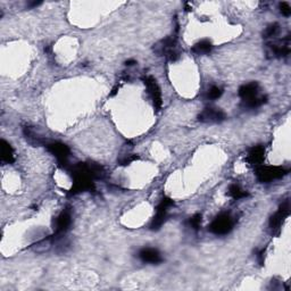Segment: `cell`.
Returning <instances> with one entry per match:
<instances>
[{"instance_id":"cell-10","label":"cell","mask_w":291,"mask_h":291,"mask_svg":"<svg viewBox=\"0 0 291 291\" xmlns=\"http://www.w3.org/2000/svg\"><path fill=\"white\" fill-rule=\"evenodd\" d=\"M223 110L215 107H207L198 115V120L202 123H221L225 120Z\"/></svg>"},{"instance_id":"cell-7","label":"cell","mask_w":291,"mask_h":291,"mask_svg":"<svg viewBox=\"0 0 291 291\" xmlns=\"http://www.w3.org/2000/svg\"><path fill=\"white\" fill-rule=\"evenodd\" d=\"M143 83H145V86L147 88V92H148L149 97L152 98L153 107H155L156 109H159L163 105L161 88L158 87L156 80L153 77H143Z\"/></svg>"},{"instance_id":"cell-11","label":"cell","mask_w":291,"mask_h":291,"mask_svg":"<svg viewBox=\"0 0 291 291\" xmlns=\"http://www.w3.org/2000/svg\"><path fill=\"white\" fill-rule=\"evenodd\" d=\"M139 258L141 260L143 263L153 264V265H157V264H161L163 261V257L161 253L155 248H142L139 251Z\"/></svg>"},{"instance_id":"cell-17","label":"cell","mask_w":291,"mask_h":291,"mask_svg":"<svg viewBox=\"0 0 291 291\" xmlns=\"http://www.w3.org/2000/svg\"><path fill=\"white\" fill-rule=\"evenodd\" d=\"M228 195L233 199H241L248 196L247 192L243 190V189L240 188V185H238L237 183H233V184H231L230 187H229Z\"/></svg>"},{"instance_id":"cell-24","label":"cell","mask_w":291,"mask_h":291,"mask_svg":"<svg viewBox=\"0 0 291 291\" xmlns=\"http://www.w3.org/2000/svg\"><path fill=\"white\" fill-rule=\"evenodd\" d=\"M139 157L138 156H129V157H125V158L123 159L122 162H121V165H124V166H126V165H129L130 163H132L133 161H137V159H138Z\"/></svg>"},{"instance_id":"cell-8","label":"cell","mask_w":291,"mask_h":291,"mask_svg":"<svg viewBox=\"0 0 291 291\" xmlns=\"http://www.w3.org/2000/svg\"><path fill=\"white\" fill-rule=\"evenodd\" d=\"M72 224V213L71 209H64V211L61 212V214L55 218L54 223V231L55 234L54 235H63L65 232L68 230V228L71 227Z\"/></svg>"},{"instance_id":"cell-6","label":"cell","mask_w":291,"mask_h":291,"mask_svg":"<svg viewBox=\"0 0 291 291\" xmlns=\"http://www.w3.org/2000/svg\"><path fill=\"white\" fill-rule=\"evenodd\" d=\"M267 54L272 55V57H286L290 52V37L288 35L282 40H276L266 45Z\"/></svg>"},{"instance_id":"cell-5","label":"cell","mask_w":291,"mask_h":291,"mask_svg":"<svg viewBox=\"0 0 291 291\" xmlns=\"http://www.w3.org/2000/svg\"><path fill=\"white\" fill-rule=\"evenodd\" d=\"M173 205V200L168 197L163 198L162 201L159 202V205L157 206L156 208V215L153 216L152 224H150V229L153 231H157L162 228V225L164 224V222L166 220V216H168V208Z\"/></svg>"},{"instance_id":"cell-12","label":"cell","mask_w":291,"mask_h":291,"mask_svg":"<svg viewBox=\"0 0 291 291\" xmlns=\"http://www.w3.org/2000/svg\"><path fill=\"white\" fill-rule=\"evenodd\" d=\"M176 41L174 38H166L164 40L159 41L158 44L153 46V51L156 52L158 56H168L169 52L175 50Z\"/></svg>"},{"instance_id":"cell-4","label":"cell","mask_w":291,"mask_h":291,"mask_svg":"<svg viewBox=\"0 0 291 291\" xmlns=\"http://www.w3.org/2000/svg\"><path fill=\"white\" fill-rule=\"evenodd\" d=\"M47 149L49 150V153H51L52 155L56 157L58 164H60L61 168L68 169L67 159L71 152H70V148H68L65 143L60 141L50 142L47 145Z\"/></svg>"},{"instance_id":"cell-15","label":"cell","mask_w":291,"mask_h":291,"mask_svg":"<svg viewBox=\"0 0 291 291\" xmlns=\"http://www.w3.org/2000/svg\"><path fill=\"white\" fill-rule=\"evenodd\" d=\"M0 157H1V162L5 164H12L15 161L14 150L12 146L7 141L1 140V146H0Z\"/></svg>"},{"instance_id":"cell-20","label":"cell","mask_w":291,"mask_h":291,"mask_svg":"<svg viewBox=\"0 0 291 291\" xmlns=\"http://www.w3.org/2000/svg\"><path fill=\"white\" fill-rule=\"evenodd\" d=\"M279 31H280V25L277 24V23H273V24H270L267 26L265 31L263 32V38L265 39L274 38L277 33H279Z\"/></svg>"},{"instance_id":"cell-14","label":"cell","mask_w":291,"mask_h":291,"mask_svg":"<svg viewBox=\"0 0 291 291\" xmlns=\"http://www.w3.org/2000/svg\"><path fill=\"white\" fill-rule=\"evenodd\" d=\"M264 157H265V148L263 146H256L249 150L247 156V161L251 165L260 166L261 162L264 161Z\"/></svg>"},{"instance_id":"cell-26","label":"cell","mask_w":291,"mask_h":291,"mask_svg":"<svg viewBox=\"0 0 291 291\" xmlns=\"http://www.w3.org/2000/svg\"><path fill=\"white\" fill-rule=\"evenodd\" d=\"M41 2L40 1H33V2H30V4H28L29 7H37V6L40 5Z\"/></svg>"},{"instance_id":"cell-18","label":"cell","mask_w":291,"mask_h":291,"mask_svg":"<svg viewBox=\"0 0 291 291\" xmlns=\"http://www.w3.org/2000/svg\"><path fill=\"white\" fill-rule=\"evenodd\" d=\"M267 101V97L266 96H257L253 98V99L248 100V101H245L244 105L246 108H249V109H255V108H258V107H260L261 105H264Z\"/></svg>"},{"instance_id":"cell-13","label":"cell","mask_w":291,"mask_h":291,"mask_svg":"<svg viewBox=\"0 0 291 291\" xmlns=\"http://www.w3.org/2000/svg\"><path fill=\"white\" fill-rule=\"evenodd\" d=\"M260 88H258V83L257 82H250L247 84H244V86H241L239 88V91H238V93H239V97L241 98V100H243V103L245 101H248L250 99H253V98L260 96Z\"/></svg>"},{"instance_id":"cell-19","label":"cell","mask_w":291,"mask_h":291,"mask_svg":"<svg viewBox=\"0 0 291 291\" xmlns=\"http://www.w3.org/2000/svg\"><path fill=\"white\" fill-rule=\"evenodd\" d=\"M24 135L26 139L31 143H34V145H41V143L44 142V139L39 135H37L33 130H31L30 127H24Z\"/></svg>"},{"instance_id":"cell-3","label":"cell","mask_w":291,"mask_h":291,"mask_svg":"<svg viewBox=\"0 0 291 291\" xmlns=\"http://www.w3.org/2000/svg\"><path fill=\"white\" fill-rule=\"evenodd\" d=\"M232 228H233V220H232L231 215L221 213L214 218V221L208 227V230L214 234L224 235L228 234L232 230Z\"/></svg>"},{"instance_id":"cell-1","label":"cell","mask_w":291,"mask_h":291,"mask_svg":"<svg viewBox=\"0 0 291 291\" xmlns=\"http://www.w3.org/2000/svg\"><path fill=\"white\" fill-rule=\"evenodd\" d=\"M68 172L73 178V187L71 189V195H77L80 192L91 191L93 190L94 183L93 176L91 174L88 164H80L75 165L74 168H68Z\"/></svg>"},{"instance_id":"cell-21","label":"cell","mask_w":291,"mask_h":291,"mask_svg":"<svg viewBox=\"0 0 291 291\" xmlns=\"http://www.w3.org/2000/svg\"><path fill=\"white\" fill-rule=\"evenodd\" d=\"M222 94H223V90H222V88L213 86L211 89L208 90L207 98L211 100H216V99H218V98H221Z\"/></svg>"},{"instance_id":"cell-2","label":"cell","mask_w":291,"mask_h":291,"mask_svg":"<svg viewBox=\"0 0 291 291\" xmlns=\"http://www.w3.org/2000/svg\"><path fill=\"white\" fill-rule=\"evenodd\" d=\"M287 173V169L281 166H258L256 169L258 181L263 183L272 182L274 180L283 178Z\"/></svg>"},{"instance_id":"cell-23","label":"cell","mask_w":291,"mask_h":291,"mask_svg":"<svg viewBox=\"0 0 291 291\" xmlns=\"http://www.w3.org/2000/svg\"><path fill=\"white\" fill-rule=\"evenodd\" d=\"M279 8H280L281 14H282L283 16H287L288 17V16L291 15V7L288 2H286V1L281 2V4L279 5Z\"/></svg>"},{"instance_id":"cell-22","label":"cell","mask_w":291,"mask_h":291,"mask_svg":"<svg viewBox=\"0 0 291 291\" xmlns=\"http://www.w3.org/2000/svg\"><path fill=\"white\" fill-rule=\"evenodd\" d=\"M189 225L194 229V230H199V228H200L201 225V214H195L194 216H191L190 218H189Z\"/></svg>"},{"instance_id":"cell-16","label":"cell","mask_w":291,"mask_h":291,"mask_svg":"<svg viewBox=\"0 0 291 291\" xmlns=\"http://www.w3.org/2000/svg\"><path fill=\"white\" fill-rule=\"evenodd\" d=\"M213 49V44L211 41L207 40V39H204V40L198 41L194 47H192V51L197 55H206L209 54Z\"/></svg>"},{"instance_id":"cell-25","label":"cell","mask_w":291,"mask_h":291,"mask_svg":"<svg viewBox=\"0 0 291 291\" xmlns=\"http://www.w3.org/2000/svg\"><path fill=\"white\" fill-rule=\"evenodd\" d=\"M137 64V61L135 60H130V61H125V65L126 66H133V65Z\"/></svg>"},{"instance_id":"cell-9","label":"cell","mask_w":291,"mask_h":291,"mask_svg":"<svg viewBox=\"0 0 291 291\" xmlns=\"http://www.w3.org/2000/svg\"><path fill=\"white\" fill-rule=\"evenodd\" d=\"M289 214H290V202H289V200H286L284 202H282V205L280 206L279 211L271 216L270 222H269V227L271 230L272 231L279 230L280 227L283 223L284 218H286L287 216H289Z\"/></svg>"}]
</instances>
